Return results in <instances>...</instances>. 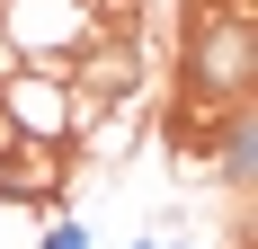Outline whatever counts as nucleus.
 <instances>
[{
  "mask_svg": "<svg viewBox=\"0 0 258 249\" xmlns=\"http://www.w3.org/2000/svg\"><path fill=\"white\" fill-rule=\"evenodd\" d=\"M205 160H214V178H223V196H249V178H258V116L249 107H232V116L214 125Z\"/></svg>",
  "mask_w": 258,
  "mask_h": 249,
  "instance_id": "nucleus-5",
  "label": "nucleus"
},
{
  "mask_svg": "<svg viewBox=\"0 0 258 249\" xmlns=\"http://www.w3.org/2000/svg\"><path fill=\"white\" fill-rule=\"evenodd\" d=\"M0 116L18 143H72V80L62 72H9L0 80Z\"/></svg>",
  "mask_w": 258,
  "mask_h": 249,
  "instance_id": "nucleus-3",
  "label": "nucleus"
},
{
  "mask_svg": "<svg viewBox=\"0 0 258 249\" xmlns=\"http://www.w3.org/2000/svg\"><path fill=\"white\" fill-rule=\"evenodd\" d=\"M249 72H258V0H187L178 89L205 107H249Z\"/></svg>",
  "mask_w": 258,
  "mask_h": 249,
  "instance_id": "nucleus-1",
  "label": "nucleus"
},
{
  "mask_svg": "<svg viewBox=\"0 0 258 249\" xmlns=\"http://www.w3.org/2000/svg\"><path fill=\"white\" fill-rule=\"evenodd\" d=\"M89 9V36H134L143 27V0H80Z\"/></svg>",
  "mask_w": 258,
  "mask_h": 249,
  "instance_id": "nucleus-6",
  "label": "nucleus"
},
{
  "mask_svg": "<svg viewBox=\"0 0 258 249\" xmlns=\"http://www.w3.org/2000/svg\"><path fill=\"white\" fill-rule=\"evenodd\" d=\"M0 36L18 53V72H62L72 80V53L89 45V9L80 0H0Z\"/></svg>",
  "mask_w": 258,
  "mask_h": 249,
  "instance_id": "nucleus-2",
  "label": "nucleus"
},
{
  "mask_svg": "<svg viewBox=\"0 0 258 249\" xmlns=\"http://www.w3.org/2000/svg\"><path fill=\"white\" fill-rule=\"evenodd\" d=\"M0 169H9V151H0Z\"/></svg>",
  "mask_w": 258,
  "mask_h": 249,
  "instance_id": "nucleus-10",
  "label": "nucleus"
},
{
  "mask_svg": "<svg viewBox=\"0 0 258 249\" xmlns=\"http://www.w3.org/2000/svg\"><path fill=\"white\" fill-rule=\"evenodd\" d=\"M62 187H72V143H9L0 196H18V205H62Z\"/></svg>",
  "mask_w": 258,
  "mask_h": 249,
  "instance_id": "nucleus-4",
  "label": "nucleus"
},
{
  "mask_svg": "<svg viewBox=\"0 0 258 249\" xmlns=\"http://www.w3.org/2000/svg\"><path fill=\"white\" fill-rule=\"evenodd\" d=\"M160 249H196V240H160Z\"/></svg>",
  "mask_w": 258,
  "mask_h": 249,
  "instance_id": "nucleus-9",
  "label": "nucleus"
},
{
  "mask_svg": "<svg viewBox=\"0 0 258 249\" xmlns=\"http://www.w3.org/2000/svg\"><path fill=\"white\" fill-rule=\"evenodd\" d=\"M36 249H89V223H72V214H53V223H45V240H36Z\"/></svg>",
  "mask_w": 258,
  "mask_h": 249,
  "instance_id": "nucleus-7",
  "label": "nucleus"
},
{
  "mask_svg": "<svg viewBox=\"0 0 258 249\" xmlns=\"http://www.w3.org/2000/svg\"><path fill=\"white\" fill-rule=\"evenodd\" d=\"M125 249H160V240H152V231H143V240H125Z\"/></svg>",
  "mask_w": 258,
  "mask_h": 249,
  "instance_id": "nucleus-8",
  "label": "nucleus"
}]
</instances>
